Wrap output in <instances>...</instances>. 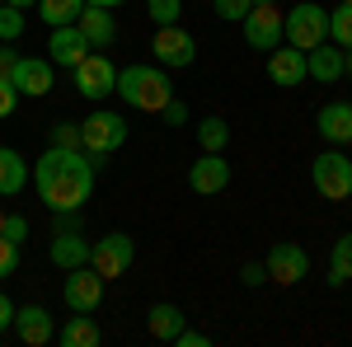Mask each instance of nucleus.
Wrapping results in <instances>:
<instances>
[{
	"mask_svg": "<svg viewBox=\"0 0 352 347\" xmlns=\"http://www.w3.org/2000/svg\"><path fill=\"white\" fill-rule=\"evenodd\" d=\"M38 197L52 212H80L94 197V164L76 146H47L38 155Z\"/></svg>",
	"mask_w": 352,
	"mask_h": 347,
	"instance_id": "nucleus-1",
	"label": "nucleus"
},
{
	"mask_svg": "<svg viewBox=\"0 0 352 347\" xmlns=\"http://www.w3.org/2000/svg\"><path fill=\"white\" fill-rule=\"evenodd\" d=\"M118 99L127 108H141V113H160L169 99H174V80L164 76V66H146V61H136V66H122L118 71V89H113Z\"/></svg>",
	"mask_w": 352,
	"mask_h": 347,
	"instance_id": "nucleus-2",
	"label": "nucleus"
},
{
	"mask_svg": "<svg viewBox=\"0 0 352 347\" xmlns=\"http://www.w3.org/2000/svg\"><path fill=\"white\" fill-rule=\"evenodd\" d=\"M122 141H127V117H122V113H113V108H94V113L80 122V150L89 155L94 169L109 160Z\"/></svg>",
	"mask_w": 352,
	"mask_h": 347,
	"instance_id": "nucleus-3",
	"label": "nucleus"
},
{
	"mask_svg": "<svg viewBox=\"0 0 352 347\" xmlns=\"http://www.w3.org/2000/svg\"><path fill=\"white\" fill-rule=\"evenodd\" d=\"M310 179H315V192L329 197V202H348L352 197V155H343V146H329L310 160Z\"/></svg>",
	"mask_w": 352,
	"mask_h": 347,
	"instance_id": "nucleus-4",
	"label": "nucleus"
},
{
	"mask_svg": "<svg viewBox=\"0 0 352 347\" xmlns=\"http://www.w3.org/2000/svg\"><path fill=\"white\" fill-rule=\"evenodd\" d=\"M282 38H287L292 47H300V52L320 47V43L329 38V10L315 5V0H300L296 10L282 14Z\"/></svg>",
	"mask_w": 352,
	"mask_h": 347,
	"instance_id": "nucleus-5",
	"label": "nucleus"
},
{
	"mask_svg": "<svg viewBox=\"0 0 352 347\" xmlns=\"http://www.w3.org/2000/svg\"><path fill=\"white\" fill-rule=\"evenodd\" d=\"M61 300H66V310L71 315H94L99 310V300H104V277L94 272V267H71L66 272V282H61Z\"/></svg>",
	"mask_w": 352,
	"mask_h": 347,
	"instance_id": "nucleus-6",
	"label": "nucleus"
},
{
	"mask_svg": "<svg viewBox=\"0 0 352 347\" xmlns=\"http://www.w3.org/2000/svg\"><path fill=\"white\" fill-rule=\"evenodd\" d=\"M136 258V240L132 235H122V230H113V235H104L99 244H89V267L109 282V277H122L127 267H132Z\"/></svg>",
	"mask_w": 352,
	"mask_h": 347,
	"instance_id": "nucleus-7",
	"label": "nucleus"
},
{
	"mask_svg": "<svg viewBox=\"0 0 352 347\" xmlns=\"http://www.w3.org/2000/svg\"><path fill=\"white\" fill-rule=\"evenodd\" d=\"M76 89H80L85 99H109L113 89H118V66H113V56L109 52H89L76 66Z\"/></svg>",
	"mask_w": 352,
	"mask_h": 347,
	"instance_id": "nucleus-8",
	"label": "nucleus"
},
{
	"mask_svg": "<svg viewBox=\"0 0 352 347\" xmlns=\"http://www.w3.org/2000/svg\"><path fill=\"white\" fill-rule=\"evenodd\" d=\"M151 56H155L160 66H192V61H197V43H192L188 28L164 24V28H155V38H151Z\"/></svg>",
	"mask_w": 352,
	"mask_h": 347,
	"instance_id": "nucleus-9",
	"label": "nucleus"
},
{
	"mask_svg": "<svg viewBox=\"0 0 352 347\" xmlns=\"http://www.w3.org/2000/svg\"><path fill=\"white\" fill-rule=\"evenodd\" d=\"M188 188L197 197H217L230 188V164H226V150H202V160L188 164Z\"/></svg>",
	"mask_w": 352,
	"mask_h": 347,
	"instance_id": "nucleus-10",
	"label": "nucleus"
},
{
	"mask_svg": "<svg viewBox=\"0 0 352 347\" xmlns=\"http://www.w3.org/2000/svg\"><path fill=\"white\" fill-rule=\"evenodd\" d=\"M240 24H244V43H249L254 52H272V47L282 43V10H277V5H254Z\"/></svg>",
	"mask_w": 352,
	"mask_h": 347,
	"instance_id": "nucleus-11",
	"label": "nucleus"
},
{
	"mask_svg": "<svg viewBox=\"0 0 352 347\" xmlns=\"http://www.w3.org/2000/svg\"><path fill=\"white\" fill-rule=\"evenodd\" d=\"M52 71L56 66L47 56H19L10 71V85L19 89V99H43V94H52Z\"/></svg>",
	"mask_w": 352,
	"mask_h": 347,
	"instance_id": "nucleus-12",
	"label": "nucleus"
},
{
	"mask_svg": "<svg viewBox=\"0 0 352 347\" xmlns=\"http://www.w3.org/2000/svg\"><path fill=\"white\" fill-rule=\"evenodd\" d=\"M263 267H268V277L277 282V287H296V282L310 277V258H305L300 244H272Z\"/></svg>",
	"mask_w": 352,
	"mask_h": 347,
	"instance_id": "nucleus-13",
	"label": "nucleus"
},
{
	"mask_svg": "<svg viewBox=\"0 0 352 347\" xmlns=\"http://www.w3.org/2000/svg\"><path fill=\"white\" fill-rule=\"evenodd\" d=\"M89 52H94V47L85 43V33H80L76 24H61V28H52V33H47V61H52V66L76 71V66H80Z\"/></svg>",
	"mask_w": 352,
	"mask_h": 347,
	"instance_id": "nucleus-14",
	"label": "nucleus"
},
{
	"mask_svg": "<svg viewBox=\"0 0 352 347\" xmlns=\"http://www.w3.org/2000/svg\"><path fill=\"white\" fill-rule=\"evenodd\" d=\"M268 80L277 85V89H300V80H310V71H305V52L300 47H272L268 52Z\"/></svg>",
	"mask_w": 352,
	"mask_h": 347,
	"instance_id": "nucleus-15",
	"label": "nucleus"
},
{
	"mask_svg": "<svg viewBox=\"0 0 352 347\" xmlns=\"http://www.w3.org/2000/svg\"><path fill=\"white\" fill-rule=\"evenodd\" d=\"M76 28L85 33V43L94 52H113V43H118V19H113V10H104V5H85Z\"/></svg>",
	"mask_w": 352,
	"mask_h": 347,
	"instance_id": "nucleus-16",
	"label": "nucleus"
},
{
	"mask_svg": "<svg viewBox=\"0 0 352 347\" xmlns=\"http://www.w3.org/2000/svg\"><path fill=\"white\" fill-rule=\"evenodd\" d=\"M14 333H19L24 347H43V343L56 338V324L43 305H19V310H14Z\"/></svg>",
	"mask_w": 352,
	"mask_h": 347,
	"instance_id": "nucleus-17",
	"label": "nucleus"
},
{
	"mask_svg": "<svg viewBox=\"0 0 352 347\" xmlns=\"http://www.w3.org/2000/svg\"><path fill=\"white\" fill-rule=\"evenodd\" d=\"M315 132L324 136L329 146H352V104H343V99L324 104L320 117H315Z\"/></svg>",
	"mask_w": 352,
	"mask_h": 347,
	"instance_id": "nucleus-18",
	"label": "nucleus"
},
{
	"mask_svg": "<svg viewBox=\"0 0 352 347\" xmlns=\"http://www.w3.org/2000/svg\"><path fill=\"white\" fill-rule=\"evenodd\" d=\"M305 71H310V80H320V85H333L338 76H343V47L338 43H320V47H310L305 52Z\"/></svg>",
	"mask_w": 352,
	"mask_h": 347,
	"instance_id": "nucleus-19",
	"label": "nucleus"
},
{
	"mask_svg": "<svg viewBox=\"0 0 352 347\" xmlns=\"http://www.w3.org/2000/svg\"><path fill=\"white\" fill-rule=\"evenodd\" d=\"M47 258H52L61 272H71V267H85V263H89V244L80 240V230H56Z\"/></svg>",
	"mask_w": 352,
	"mask_h": 347,
	"instance_id": "nucleus-20",
	"label": "nucleus"
},
{
	"mask_svg": "<svg viewBox=\"0 0 352 347\" xmlns=\"http://www.w3.org/2000/svg\"><path fill=\"white\" fill-rule=\"evenodd\" d=\"M184 324H188V315H184L174 300H160V305H151V315H146V328H151V338H155V343H174Z\"/></svg>",
	"mask_w": 352,
	"mask_h": 347,
	"instance_id": "nucleus-21",
	"label": "nucleus"
},
{
	"mask_svg": "<svg viewBox=\"0 0 352 347\" xmlns=\"http://www.w3.org/2000/svg\"><path fill=\"white\" fill-rule=\"evenodd\" d=\"M28 188V160L14 146H0V197H19Z\"/></svg>",
	"mask_w": 352,
	"mask_h": 347,
	"instance_id": "nucleus-22",
	"label": "nucleus"
},
{
	"mask_svg": "<svg viewBox=\"0 0 352 347\" xmlns=\"http://www.w3.org/2000/svg\"><path fill=\"white\" fill-rule=\"evenodd\" d=\"M56 343H61V347H99V343H104V333H99L94 315H71V320L56 328Z\"/></svg>",
	"mask_w": 352,
	"mask_h": 347,
	"instance_id": "nucleus-23",
	"label": "nucleus"
},
{
	"mask_svg": "<svg viewBox=\"0 0 352 347\" xmlns=\"http://www.w3.org/2000/svg\"><path fill=\"white\" fill-rule=\"evenodd\" d=\"M85 10V0H38V19L47 28H61V24H76Z\"/></svg>",
	"mask_w": 352,
	"mask_h": 347,
	"instance_id": "nucleus-24",
	"label": "nucleus"
},
{
	"mask_svg": "<svg viewBox=\"0 0 352 347\" xmlns=\"http://www.w3.org/2000/svg\"><path fill=\"white\" fill-rule=\"evenodd\" d=\"M352 282V230L338 235V244L329 249V287H343Z\"/></svg>",
	"mask_w": 352,
	"mask_h": 347,
	"instance_id": "nucleus-25",
	"label": "nucleus"
},
{
	"mask_svg": "<svg viewBox=\"0 0 352 347\" xmlns=\"http://www.w3.org/2000/svg\"><path fill=\"white\" fill-rule=\"evenodd\" d=\"M197 146H202V150H226V146H230L226 117H202V122H197Z\"/></svg>",
	"mask_w": 352,
	"mask_h": 347,
	"instance_id": "nucleus-26",
	"label": "nucleus"
},
{
	"mask_svg": "<svg viewBox=\"0 0 352 347\" xmlns=\"http://www.w3.org/2000/svg\"><path fill=\"white\" fill-rule=\"evenodd\" d=\"M329 43L352 52V5H343V0H338V10H329Z\"/></svg>",
	"mask_w": 352,
	"mask_h": 347,
	"instance_id": "nucleus-27",
	"label": "nucleus"
},
{
	"mask_svg": "<svg viewBox=\"0 0 352 347\" xmlns=\"http://www.w3.org/2000/svg\"><path fill=\"white\" fill-rule=\"evenodd\" d=\"M24 28H28V19L19 5H0V43H19Z\"/></svg>",
	"mask_w": 352,
	"mask_h": 347,
	"instance_id": "nucleus-28",
	"label": "nucleus"
},
{
	"mask_svg": "<svg viewBox=\"0 0 352 347\" xmlns=\"http://www.w3.org/2000/svg\"><path fill=\"white\" fill-rule=\"evenodd\" d=\"M146 14L155 19V28L179 24V14H184V0H146Z\"/></svg>",
	"mask_w": 352,
	"mask_h": 347,
	"instance_id": "nucleus-29",
	"label": "nucleus"
},
{
	"mask_svg": "<svg viewBox=\"0 0 352 347\" xmlns=\"http://www.w3.org/2000/svg\"><path fill=\"white\" fill-rule=\"evenodd\" d=\"M212 10H217V19H226V24H240L244 14L254 10V0H212Z\"/></svg>",
	"mask_w": 352,
	"mask_h": 347,
	"instance_id": "nucleus-30",
	"label": "nucleus"
},
{
	"mask_svg": "<svg viewBox=\"0 0 352 347\" xmlns=\"http://www.w3.org/2000/svg\"><path fill=\"white\" fill-rule=\"evenodd\" d=\"M52 146H76L80 150V122H52Z\"/></svg>",
	"mask_w": 352,
	"mask_h": 347,
	"instance_id": "nucleus-31",
	"label": "nucleus"
},
{
	"mask_svg": "<svg viewBox=\"0 0 352 347\" xmlns=\"http://www.w3.org/2000/svg\"><path fill=\"white\" fill-rule=\"evenodd\" d=\"M14 267H19V244H10L5 235H0V282L14 277Z\"/></svg>",
	"mask_w": 352,
	"mask_h": 347,
	"instance_id": "nucleus-32",
	"label": "nucleus"
},
{
	"mask_svg": "<svg viewBox=\"0 0 352 347\" xmlns=\"http://www.w3.org/2000/svg\"><path fill=\"white\" fill-rule=\"evenodd\" d=\"M0 235H5L10 244H24V240H28V221H24V216H5Z\"/></svg>",
	"mask_w": 352,
	"mask_h": 347,
	"instance_id": "nucleus-33",
	"label": "nucleus"
},
{
	"mask_svg": "<svg viewBox=\"0 0 352 347\" xmlns=\"http://www.w3.org/2000/svg\"><path fill=\"white\" fill-rule=\"evenodd\" d=\"M174 347H212V338H207V333H197V328H188V324H184V328H179V338H174Z\"/></svg>",
	"mask_w": 352,
	"mask_h": 347,
	"instance_id": "nucleus-34",
	"label": "nucleus"
},
{
	"mask_svg": "<svg viewBox=\"0 0 352 347\" xmlns=\"http://www.w3.org/2000/svg\"><path fill=\"white\" fill-rule=\"evenodd\" d=\"M14 108H19V89H14L10 80H0V117H10Z\"/></svg>",
	"mask_w": 352,
	"mask_h": 347,
	"instance_id": "nucleus-35",
	"label": "nucleus"
},
{
	"mask_svg": "<svg viewBox=\"0 0 352 347\" xmlns=\"http://www.w3.org/2000/svg\"><path fill=\"white\" fill-rule=\"evenodd\" d=\"M160 117H164V122H174V127H184V122H188V108L179 104V99H169V104L160 108Z\"/></svg>",
	"mask_w": 352,
	"mask_h": 347,
	"instance_id": "nucleus-36",
	"label": "nucleus"
},
{
	"mask_svg": "<svg viewBox=\"0 0 352 347\" xmlns=\"http://www.w3.org/2000/svg\"><path fill=\"white\" fill-rule=\"evenodd\" d=\"M14 310H19V305L0 291V333H10V328H14Z\"/></svg>",
	"mask_w": 352,
	"mask_h": 347,
	"instance_id": "nucleus-37",
	"label": "nucleus"
},
{
	"mask_svg": "<svg viewBox=\"0 0 352 347\" xmlns=\"http://www.w3.org/2000/svg\"><path fill=\"white\" fill-rule=\"evenodd\" d=\"M263 277H268V267H263V263H244L240 267V282H244V287H258Z\"/></svg>",
	"mask_w": 352,
	"mask_h": 347,
	"instance_id": "nucleus-38",
	"label": "nucleus"
},
{
	"mask_svg": "<svg viewBox=\"0 0 352 347\" xmlns=\"http://www.w3.org/2000/svg\"><path fill=\"white\" fill-rule=\"evenodd\" d=\"M14 61H19V52H10V47L0 43V80H10V71H14Z\"/></svg>",
	"mask_w": 352,
	"mask_h": 347,
	"instance_id": "nucleus-39",
	"label": "nucleus"
},
{
	"mask_svg": "<svg viewBox=\"0 0 352 347\" xmlns=\"http://www.w3.org/2000/svg\"><path fill=\"white\" fill-rule=\"evenodd\" d=\"M5 5H19V10H33L38 0H5Z\"/></svg>",
	"mask_w": 352,
	"mask_h": 347,
	"instance_id": "nucleus-40",
	"label": "nucleus"
},
{
	"mask_svg": "<svg viewBox=\"0 0 352 347\" xmlns=\"http://www.w3.org/2000/svg\"><path fill=\"white\" fill-rule=\"evenodd\" d=\"M85 5H104V10H113V5H122V0H85Z\"/></svg>",
	"mask_w": 352,
	"mask_h": 347,
	"instance_id": "nucleus-41",
	"label": "nucleus"
},
{
	"mask_svg": "<svg viewBox=\"0 0 352 347\" xmlns=\"http://www.w3.org/2000/svg\"><path fill=\"white\" fill-rule=\"evenodd\" d=\"M254 5H277V0H254Z\"/></svg>",
	"mask_w": 352,
	"mask_h": 347,
	"instance_id": "nucleus-42",
	"label": "nucleus"
},
{
	"mask_svg": "<svg viewBox=\"0 0 352 347\" xmlns=\"http://www.w3.org/2000/svg\"><path fill=\"white\" fill-rule=\"evenodd\" d=\"M0 225H5V212H0Z\"/></svg>",
	"mask_w": 352,
	"mask_h": 347,
	"instance_id": "nucleus-43",
	"label": "nucleus"
},
{
	"mask_svg": "<svg viewBox=\"0 0 352 347\" xmlns=\"http://www.w3.org/2000/svg\"><path fill=\"white\" fill-rule=\"evenodd\" d=\"M343 5H352V0H343Z\"/></svg>",
	"mask_w": 352,
	"mask_h": 347,
	"instance_id": "nucleus-44",
	"label": "nucleus"
},
{
	"mask_svg": "<svg viewBox=\"0 0 352 347\" xmlns=\"http://www.w3.org/2000/svg\"><path fill=\"white\" fill-rule=\"evenodd\" d=\"M0 5H5V0H0Z\"/></svg>",
	"mask_w": 352,
	"mask_h": 347,
	"instance_id": "nucleus-45",
	"label": "nucleus"
}]
</instances>
